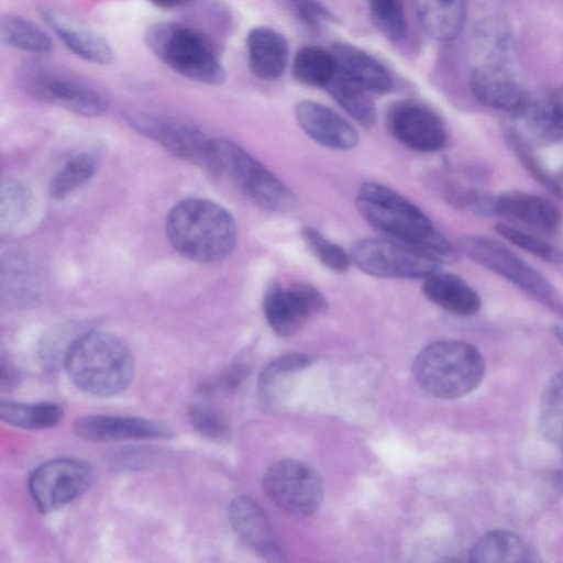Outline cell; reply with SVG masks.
Instances as JSON below:
<instances>
[{"mask_svg":"<svg viewBox=\"0 0 563 563\" xmlns=\"http://www.w3.org/2000/svg\"><path fill=\"white\" fill-rule=\"evenodd\" d=\"M356 208L362 217L391 241L435 260L452 263L459 250L440 234L411 201L378 183L361 185Z\"/></svg>","mask_w":563,"mask_h":563,"instance_id":"1","label":"cell"},{"mask_svg":"<svg viewBox=\"0 0 563 563\" xmlns=\"http://www.w3.org/2000/svg\"><path fill=\"white\" fill-rule=\"evenodd\" d=\"M166 236L184 257L198 263L225 258L236 244V224L218 203L189 198L175 205L165 222Z\"/></svg>","mask_w":563,"mask_h":563,"instance_id":"2","label":"cell"},{"mask_svg":"<svg viewBox=\"0 0 563 563\" xmlns=\"http://www.w3.org/2000/svg\"><path fill=\"white\" fill-rule=\"evenodd\" d=\"M65 367L80 390L99 397L120 394L134 374L133 356L126 344L103 330L78 335L67 350Z\"/></svg>","mask_w":563,"mask_h":563,"instance_id":"3","label":"cell"},{"mask_svg":"<svg viewBox=\"0 0 563 563\" xmlns=\"http://www.w3.org/2000/svg\"><path fill=\"white\" fill-rule=\"evenodd\" d=\"M417 384L429 395L455 399L483 380L485 362L479 351L463 341H437L422 349L412 364Z\"/></svg>","mask_w":563,"mask_h":563,"instance_id":"4","label":"cell"},{"mask_svg":"<svg viewBox=\"0 0 563 563\" xmlns=\"http://www.w3.org/2000/svg\"><path fill=\"white\" fill-rule=\"evenodd\" d=\"M16 80L33 99L84 117H98L110 106V95L103 86L44 60L23 63L18 69Z\"/></svg>","mask_w":563,"mask_h":563,"instance_id":"5","label":"cell"},{"mask_svg":"<svg viewBox=\"0 0 563 563\" xmlns=\"http://www.w3.org/2000/svg\"><path fill=\"white\" fill-rule=\"evenodd\" d=\"M153 54L174 71L207 85H220L225 79L217 49L203 32L174 22H157L145 33Z\"/></svg>","mask_w":563,"mask_h":563,"instance_id":"6","label":"cell"},{"mask_svg":"<svg viewBox=\"0 0 563 563\" xmlns=\"http://www.w3.org/2000/svg\"><path fill=\"white\" fill-rule=\"evenodd\" d=\"M217 151L218 177L229 176L256 205L275 212H288L297 207L294 192L244 148L220 139Z\"/></svg>","mask_w":563,"mask_h":563,"instance_id":"7","label":"cell"},{"mask_svg":"<svg viewBox=\"0 0 563 563\" xmlns=\"http://www.w3.org/2000/svg\"><path fill=\"white\" fill-rule=\"evenodd\" d=\"M126 120L174 156L218 177L217 140L208 137L199 128L175 117L146 111L130 112Z\"/></svg>","mask_w":563,"mask_h":563,"instance_id":"8","label":"cell"},{"mask_svg":"<svg viewBox=\"0 0 563 563\" xmlns=\"http://www.w3.org/2000/svg\"><path fill=\"white\" fill-rule=\"evenodd\" d=\"M263 488L279 509L299 518L312 515L324 495L320 475L306 463L291 459L278 461L267 470Z\"/></svg>","mask_w":563,"mask_h":563,"instance_id":"9","label":"cell"},{"mask_svg":"<svg viewBox=\"0 0 563 563\" xmlns=\"http://www.w3.org/2000/svg\"><path fill=\"white\" fill-rule=\"evenodd\" d=\"M352 262L364 273L382 278H427L440 263L394 241L362 239L351 249Z\"/></svg>","mask_w":563,"mask_h":563,"instance_id":"10","label":"cell"},{"mask_svg":"<svg viewBox=\"0 0 563 563\" xmlns=\"http://www.w3.org/2000/svg\"><path fill=\"white\" fill-rule=\"evenodd\" d=\"M92 482L91 470L75 459L44 462L29 479L31 496L42 512L55 510L82 495Z\"/></svg>","mask_w":563,"mask_h":563,"instance_id":"11","label":"cell"},{"mask_svg":"<svg viewBox=\"0 0 563 563\" xmlns=\"http://www.w3.org/2000/svg\"><path fill=\"white\" fill-rule=\"evenodd\" d=\"M459 244L460 249L474 262L525 291L538 297H548L553 292L552 284L548 278L506 245L477 235L464 236Z\"/></svg>","mask_w":563,"mask_h":563,"instance_id":"12","label":"cell"},{"mask_svg":"<svg viewBox=\"0 0 563 563\" xmlns=\"http://www.w3.org/2000/svg\"><path fill=\"white\" fill-rule=\"evenodd\" d=\"M325 308L321 292L305 283H295L286 288L273 283L266 288L263 299L266 320L282 336L297 333L308 319Z\"/></svg>","mask_w":563,"mask_h":563,"instance_id":"13","label":"cell"},{"mask_svg":"<svg viewBox=\"0 0 563 563\" xmlns=\"http://www.w3.org/2000/svg\"><path fill=\"white\" fill-rule=\"evenodd\" d=\"M386 122L390 134L411 150L435 152L446 143V131L442 121L420 103H395L388 110Z\"/></svg>","mask_w":563,"mask_h":563,"instance_id":"14","label":"cell"},{"mask_svg":"<svg viewBox=\"0 0 563 563\" xmlns=\"http://www.w3.org/2000/svg\"><path fill=\"white\" fill-rule=\"evenodd\" d=\"M41 15L77 57L98 65H108L113 60V51L107 40L70 12L45 5L41 9Z\"/></svg>","mask_w":563,"mask_h":563,"instance_id":"15","label":"cell"},{"mask_svg":"<svg viewBox=\"0 0 563 563\" xmlns=\"http://www.w3.org/2000/svg\"><path fill=\"white\" fill-rule=\"evenodd\" d=\"M73 430L79 438L93 442L173 437L167 424L140 417L89 415L77 418Z\"/></svg>","mask_w":563,"mask_h":563,"instance_id":"16","label":"cell"},{"mask_svg":"<svg viewBox=\"0 0 563 563\" xmlns=\"http://www.w3.org/2000/svg\"><path fill=\"white\" fill-rule=\"evenodd\" d=\"M470 84L474 97L489 108L517 112L528 102L519 79L501 63L478 65L472 71Z\"/></svg>","mask_w":563,"mask_h":563,"instance_id":"17","label":"cell"},{"mask_svg":"<svg viewBox=\"0 0 563 563\" xmlns=\"http://www.w3.org/2000/svg\"><path fill=\"white\" fill-rule=\"evenodd\" d=\"M295 117L301 130L322 146L346 151L358 144L355 128L324 104L302 100L295 107Z\"/></svg>","mask_w":563,"mask_h":563,"instance_id":"18","label":"cell"},{"mask_svg":"<svg viewBox=\"0 0 563 563\" xmlns=\"http://www.w3.org/2000/svg\"><path fill=\"white\" fill-rule=\"evenodd\" d=\"M236 534L253 551L273 562L284 561V551L265 511L250 497L235 498L229 510Z\"/></svg>","mask_w":563,"mask_h":563,"instance_id":"19","label":"cell"},{"mask_svg":"<svg viewBox=\"0 0 563 563\" xmlns=\"http://www.w3.org/2000/svg\"><path fill=\"white\" fill-rule=\"evenodd\" d=\"M495 213L547 232L555 231L562 219L561 211L553 202L519 190L506 191L495 197Z\"/></svg>","mask_w":563,"mask_h":563,"instance_id":"20","label":"cell"},{"mask_svg":"<svg viewBox=\"0 0 563 563\" xmlns=\"http://www.w3.org/2000/svg\"><path fill=\"white\" fill-rule=\"evenodd\" d=\"M331 54L338 70L364 90L384 93L391 89L393 80L385 66L361 48L335 43Z\"/></svg>","mask_w":563,"mask_h":563,"instance_id":"21","label":"cell"},{"mask_svg":"<svg viewBox=\"0 0 563 563\" xmlns=\"http://www.w3.org/2000/svg\"><path fill=\"white\" fill-rule=\"evenodd\" d=\"M252 73L264 80L279 78L287 65L288 44L277 31L267 26L252 29L246 37Z\"/></svg>","mask_w":563,"mask_h":563,"instance_id":"22","label":"cell"},{"mask_svg":"<svg viewBox=\"0 0 563 563\" xmlns=\"http://www.w3.org/2000/svg\"><path fill=\"white\" fill-rule=\"evenodd\" d=\"M424 296L442 309L460 316H472L481 308L478 294L460 276L437 272L424 278Z\"/></svg>","mask_w":563,"mask_h":563,"instance_id":"23","label":"cell"},{"mask_svg":"<svg viewBox=\"0 0 563 563\" xmlns=\"http://www.w3.org/2000/svg\"><path fill=\"white\" fill-rule=\"evenodd\" d=\"M422 29L433 38L452 40L461 32L466 16V0H413Z\"/></svg>","mask_w":563,"mask_h":563,"instance_id":"24","label":"cell"},{"mask_svg":"<svg viewBox=\"0 0 563 563\" xmlns=\"http://www.w3.org/2000/svg\"><path fill=\"white\" fill-rule=\"evenodd\" d=\"M475 563H522L530 561L525 542L515 533L504 530L482 536L470 553Z\"/></svg>","mask_w":563,"mask_h":563,"instance_id":"25","label":"cell"},{"mask_svg":"<svg viewBox=\"0 0 563 563\" xmlns=\"http://www.w3.org/2000/svg\"><path fill=\"white\" fill-rule=\"evenodd\" d=\"M325 88L334 101L361 125L371 128L376 124L377 112L366 90L346 78L338 68Z\"/></svg>","mask_w":563,"mask_h":563,"instance_id":"26","label":"cell"},{"mask_svg":"<svg viewBox=\"0 0 563 563\" xmlns=\"http://www.w3.org/2000/svg\"><path fill=\"white\" fill-rule=\"evenodd\" d=\"M538 428L542 437L563 450V372L545 385L538 410Z\"/></svg>","mask_w":563,"mask_h":563,"instance_id":"27","label":"cell"},{"mask_svg":"<svg viewBox=\"0 0 563 563\" xmlns=\"http://www.w3.org/2000/svg\"><path fill=\"white\" fill-rule=\"evenodd\" d=\"M62 417L63 409L54 402H0L1 420L23 429H47L57 424Z\"/></svg>","mask_w":563,"mask_h":563,"instance_id":"28","label":"cell"},{"mask_svg":"<svg viewBox=\"0 0 563 563\" xmlns=\"http://www.w3.org/2000/svg\"><path fill=\"white\" fill-rule=\"evenodd\" d=\"M1 42L15 49L45 54L52 51L51 37L33 22L15 14H3L0 21Z\"/></svg>","mask_w":563,"mask_h":563,"instance_id":"29","label":"cell"},{"mask_svg":"<svg viewBox=\"0 0 563 563\" xmlns=\"http://www.w3.org/2000/svg\"><path fill=\"white\" fill-rule=\"evenodd\" d=\"M292 76L307 86H323L336 73L333 55L318 46H307L298 51L292 62Z\"/></svg>","mask_w":563,"mask_h":563,"instance_id":"30","label":"cell"},{"mask_svg":"<svg viewBox=\"0 0 563 563\" xmlns=\"http://www.w3.org/2000/svg\"><path fill=\"white\" fill-rule=\"evenodd\" d=\"M516 113L528 132L539 141H555L563 134V108L558 102H527Z\"/></svg>","mask_w":563,"mask_h":563,"instance_id":"31","label":"cell"},{"mask_svg":"<svg viewBox=\"0 0 563 563\" xmlns=\"http://www.w3.org/2000/svg\"><path fill=\"white\" fill-rule=\"evenodd\" d=\"M97 170L96 158L88 153L76 154L52 177L48 191L52 198L60 200L88 181Z\"/></svg>","mask_w":563,"mask_h":563,"instance_id":"32","label":"cell"},{"mask_svg":"<svg viewBox=\"0 0 563 563\" xmlns=\"http://www.w3.org/2000/svg\"><path fill=\"white\" fill-rule=\"evenodd\" d=\"M495 230L514 245L553 264H563V251L532 233L497 223Z\"/></svg>","mask_w":563,"mask_h":563,"instance_id":"33","label":"cell"},{"mask_svg":"<svg viewBox=\"0 0 563 563\" xmlns=\"http://www.w3.org/2000/svg\"><path fill=\"white\" fill-rule=\"evenodd\" d=\"M301 235L314 256L329 269L344 273L349 269L351 256L340 245L331 242L312 227H305Z\"/></svg>","mask_w":563,"mask_h":563,"instance_id":"34","label":"cell"},{"mask_svg":"<svg viewBox=\"0 0 563 563\" xmlns=\"http://www.w3.org/2000/svg\"><path fill=\"white\" fill-rule=\"evenodd\" d=\"M507 144L526 167V169L548 188L552 194L563 197V189L555 179L543 168L541 162L536 156L529 143L515 130L508 129L505 133Z\"/></svg>","mask_w":563,"mask_h":563,"instance_id":"35","label":"cell"},{"mask_svg":"<svg viewBox=\"0 0 563 563\" xmlns=\"http://www.w3.org/2000/svg\"><path fill=\"white\" fill-rule=\"evenodd\" d=\"M376 24L391 40H401L407 34V20L402 0H368Z\"/></svg>","mask_w":563,"mask_h":563,"instance_id":"36","label":"cell"},{"mask_svg":"<svg viewBox=\"0 0 563 563\" xmlns=\"http://www.w3.org/2000/svg\"><path fill=\"white\" fill-rule=\"evenodd\" d=\"M194 428L210 439H221L228 433V423L223 415L208 404L192 405L188 411Z\"/></svg>","mask_w":563,"mask_h":563,"instance_id":"37","label":"cell"},{"mask_svg":"<svg viewBox=\"0 0 563 563\" xmlns=\"http://www.w3.org/2000/svg\"><path fill=\"white\" fill-rule=\"evenodd\" d=\"M311 363V357L307 354H289L269 363L261 373L258 388L262 394L268 390L276 380L284 376L296 373Z\"/></svg>","mask_w":563,"mask_h":563,"instance_id":"38","label":"cell"},{"mask_svg":"<svg viewBox=\"0 0 563 563\" xmlns=\"http://www.w3.org/2000/svg\"><path fill=\"white\" fill-rule=\"evenodd\" d=\"M289 11L302 23L322 29L334 21V16L319 0H285Z\"/></svg>","mask_w":563,"mask_h":563,"instance_id":"39","label":"cell"},{"mask_svg":"<svg viewBox=\"0 0 563 563\" xmlns=\"http://www.w3.org/2000/svg\"><path fill=\"white\" fill-rule=\"evenodd\" d=\"M247 374L244 366L236 365L231 367L222 377V384L225 388H235Z\"/></svg>","mask_w":563,"mask_h":563,"instance_id":"40","label":"cell"},{"mask_svg":"<svg viewBox=\"0 0 563 563\" xmlns=\"http://www.w3.org/2000/svg\"><path fill=\"white\" fill-rule=\"evenodd\" d=\"M18 380V374L15 368L10 364L5 363L4 360L1 362V387L11 388Z\"/></svg>","mask_w":563,"mask_h":563,"instance_id":"41","label":"cell"},{"mask_svg":"<svg viewBox=\"0 0 563 563\" xmlns=\"http://www.w3.org/2000/svg\"><path fill=\"white\" fill-rule=\"evenodd\" d=\"M151 3L161 9H176L185 5L190 0H150Z\"/></svg>","mask_w":563,"mask_h":563,"instance_id":"42","label":"cell"},{"mask_svg":"<svg viewBox=\"0 0 563 563\" xmlns=\"http://www.w3.org/2000/svg\"><path fill=\"white\" fill-rule=\"evenodd\" d=\"M552 332L555 335V338L562 343L563 345V327L555 324L552 327Z\"/></svg>","mask_w":563,"mask_h":563,"instance_id":"43","label":"cell"}]
</instances>
